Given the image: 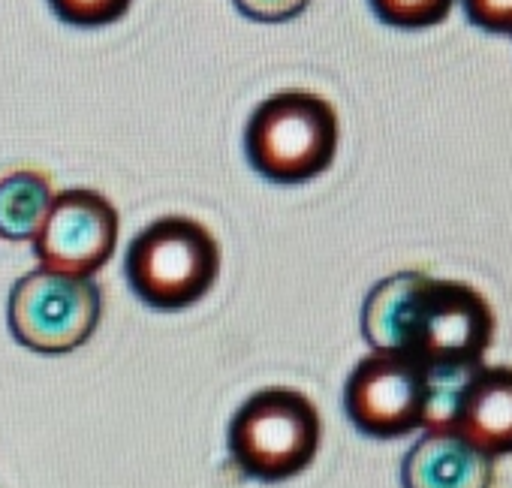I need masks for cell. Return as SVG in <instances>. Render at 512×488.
<instances>
[{"mask_svg":"<svg viewBox=\"0 0 512 488\" xmlns=\"http://www.w3.org/2000/svg\"><path fill=\"white\" fill-rule=\"evenodd\" d=\"M404 488H491L494 458L452 425L425 428L401 464Z\"/></svg>","mask_w":512,"mask_h":488,"instance_id":"cell-9","label":"cell"},{"mask_svg":"<svg viewBox=\"0 0 512 488\" xmlns=\"http://www.w3.org/2000/svg\"><path fill=\"white\" fill-rule=\"evenodd\" d=\"M103 290L94 278H67L46 269L22 275L10 290L13 338L34 353H73L100 326Z\"/></svg>","mask_w":512,"mask_h":488,"instance_id":"cell-5","label":"cell"},{"mask_svg":"<svg viewBox=\"0 0 512 488\" xmlns=\"http://www.w3.org/2000/svg\"><path fill=\"white\" fill-rule=\"evenodd\" d=\"M55 202L52 184L43 172L16 169L0 178V238L34 241Z\"/></svg>","mask_w":512,"mask_h":488,"instance_id":"cell-10","label":"cell"},{"mask_svg":"<svg viewBox=\"0 0 512 488\" xmlns=\"http://www.w3.org/2000/svg\"><path fill=\"white\" fill-rule=\"evenodd\" d=\"M235 10L253 22H266V25H275V22H290L296 19L311 0H232Z\"/></svg>","mask_w":512,"mask_h":488,"instance_id":"cell-14","label":"cell"},{"mask_svg":"<svg viewBox=\"0 0 512 488\" xmlns=\"http://www.w3.org/2000/svg\"><path fill=\"white\" fill-rule=\"evenodd\" d=\"M443 425H452L491 458L512 455V368H473L455 386Z\"/></svg>","mask_w":512,"mask_h":488,"instance_id":"cell-8","label":"cell"},{"mask_svg":"<svg viewBox=\"0 0 512 488\" xmlns=\"http://www.w3.org/2000/svg\"><path fill=\"white\" fill-rule=\"evenodd\" d=\"M467 22L485 34H512V0H461Z\"/></svg>","mask_w":512,"mask_h":488,"instance_id":"cell-13","label":"cell"},{"mask_svg":"<svg viewBox=\"0 0 512 488\" xmlns=\"http://www.w3.org/2000/svg\"><path fill=\"white\" fill-rule=\"evenodd\" d=\"M323 422L314 401L287 386H269L244 398L226 428L232 464L260 482H284L320 452Z\"/></svg>","mask_w":512,"mask_h":488,"instance_id":"cell-4","label":"cell"},{"mask_svg":"<svg viewBox=\"0 0 512 488\" xmlns=\"http://www.w3.org/2000/svg\"><path fill=\"white\" fill-rule=\"evenodd\" d=\"M115 205L88 187L55 196L40 232L34 235V257L40 269L67 278H94L115 254L118 244Z\"/></svg>","mask_w":512,"mask_h":488,"instance_id":"cell-7","label":"cell"},{"mask_svg":"<svg viewBox=\"0 0 512 488\" xmlns=\"http://www.w3.org/2000/svg\"><path fill=\"white\" fill-rule=\"evenodd\" d=\"M55 16L73 28H103L124 19L133 0H49Z\"/></svg>","mask_w":512,"mask_h":488,"instance_id":"cell-12","label":"cell"},{"mask_svg":"<svg viewBox=\"0 0 512 488\" xmlns=\"http://www.w3.org/2000/svg\"><path fill=\"white\" fill-rule=\"evenodd\" d=\"M220 275V244L193 217H160L133 235L124 278L133 296L154 311H181L205 299Z\"/></svg>","mask_w":512,"mask_h":488,"instance_id":"cell-3","label":"cell"},{"mask_svg":"<svg viewBox=\"0 0 512 488\" xmlns=\"http://www.w3.org/2000/svg\"><path fill=\"white\" fill-rule=\"evenodd\" d=\"M431 377L398 353L365 356L344 383L347 419L374 440H395L428 425Z\"/></svg>","mask_w":512,"mask_h":488,"instance_id":"cell-6","label":"cell"},{"mask_svg":"<svg viewBox=\"0 0 512 488\" xmlns=\"http://www.w3.org/2000/svg\"><path fill=\"white\" fill-rule=\"evenodd\" d=\"M374 16L401 31H422L446 22L455 0H368Z\"/></svg>","mask_w":512,"mask_h":488,"instance_id":"cell-11","label":"cell"},{"mask_svg":"<svg viewBox=\"0 0 512 488\" xmlns=\"http://www.w3.org/2000/svg\"><path fill=\"white\" fill-rule=\"evenodd\" d=\"M335 106L314 91H281L263 100L244 127V157L272 184H305L323 175L338 154Z\"/></svg>","mask_w":512,"mask_h":488,"instance_id":"cell-2","label":"cell"},{"mask_svg":"<svg viewBox=\"0 0 512 488\" xmlns=\"http://www.w3.org/2000/svg\"><path fill=\"white\" fill-rule=\"evenodd\" d=\"M362 335L374 353L407 356L428 374H467L494 341V314L485 296L461 281L398 272L368 293Z\"/></svg>","mask_w":512,"mask_h":488,"instance_id":"cell-1","label":"cell"}]
</instances>
